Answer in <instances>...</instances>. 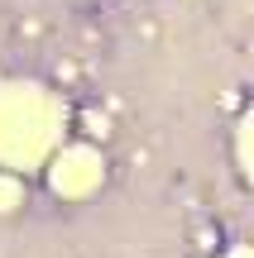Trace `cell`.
<instances>
[{
	"mask_svg": "<svg viewBox=\"0 0 254 258\" xmlns=\"http://www.w3.org/2000/svg\"><path fill=\"white\" fill-rule=\"evenodd\" d=\"M53 182H58V191H82V186H91L96 182V158L91 153H67L63 163H58V172H53Z\"/></svg>",
	"mask_w": 254,
	"mask_h": 258,
	"instance_id": "1",
	"label": "cell"
},
{
	"mask_svg": "<svg viewBox=\"0 0 254 258\" xmlns=\"http://www.w3.org/2000/svg\"><path fill=\"white\" fill-rule=\"evenodd\" d=\"M15 196H19V186L10 182V177H0V211H10V206H15Z\"/></svg>",
	"mask_w": 254,
	"mask_h": 258,
	"instance_id": "2",
	"label": "cell"
}]
</instances>
